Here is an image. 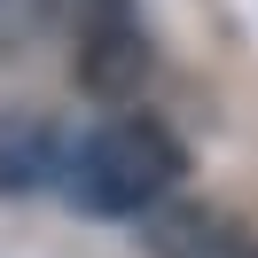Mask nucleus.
<instances>
[{
    "mask_svg": "<svg viewBox=\"0 0 258 258\" xmlns=\"http://www.w3.org/2000/svg\"><path fill=\"white\" fill-rule=\"evenodd\" d=\"M188 172V149L164 117L149 110H117L102 125L71 133V172H63V196L94 219H149L164 196L180 188Z\"/></svg>",
    "mask_w": 258,
    "mask_h": 258,
    "instance_id": "nucleus-1",
    "label": "nucleus"
},
{
    "mask_svg": "<svg viewBox=\"0 0 258 258\" xmlns=\"http://www.w3.org/2000/svg\"><path fill=\"white\" fill-rule=\"evenodd\" d=\"M55 24H63V47H71V79L86 86L94 102L125 110L141 94L149 63V24H141V0H55Z\"/></svg>",
    "mask_w": 258,
    "mask_h": 258,
    "instance_id": "nucleus-2",
    "label": "nucleus"
},
{
    "mask_svg": "<svg viewBox=\"0 0 258 258\" xmlns=\"http://www.w3.org/2000/svg\"><path fill=\"white\" fill-rule=\"evenodd\" d=\"M71 172V133H55L32 110H0V196H63Z\"/></svg>",
    "mask_w": 258,
    "mask_h": 258,
    "instance_id": "nucleus-3",
    "label": "nucleus"
}]
</instances>
